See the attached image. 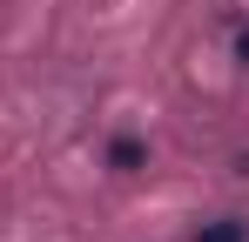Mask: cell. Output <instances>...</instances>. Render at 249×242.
Here are the masks:
<instances>
[{
	"instance_id": "3957f363",
	"label": "cell",
	"mask_w": 249,
	"mask_h": 242,
	"mask_svg": "<svg viewBox=\"0 0 249 242\" xmlns=\"http://www.w3.org/2000/svg\"><path fill=\"white\" fill-rule=\"evenodd\" d=\"M236 54H243V61H249V27H243V34H236Z\"/></svg>"
},
{
	"instance_id": "6da1fadb",
	"label": "cell",
	"mask_w": 249,
	"mask_h": 242,
	"mask_svg": "<svg viewBox=\"0 0 249 242\" xmlns=\"http://www.w3.org/2000/svg\"><path fill=\"white\" fill-rule=\"evenodd\" d=\"M196 242H249V222L243 215H215V222L196 229Z\"/></svg>"
},
{
	"instance_id": "7a4b0ae2",
	"label": "cell",
	"mask_w": 249,
	"mask_h": 242,
	"mask_svg": "<svg viewBox=\"0 0 249 242\" xmlns=\"http://www.w3.org/2000/svg\"><path fill=\"white\" fill-rule=\"evenodd\" d=\"M108 161H115V168H142V141H135V135H115Z\"/></svg>"
}]
</instances>
